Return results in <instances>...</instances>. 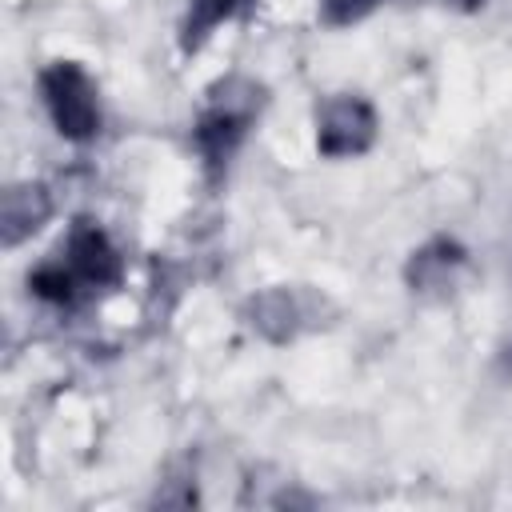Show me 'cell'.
Segmentation results:
<instances>
[{
    "label": "cell",
    "instance_id": "9",
    "mask_svg": "<svg viewBox=\"0 0 512 512\" xmlns=\"http://www.w3.org/2000/svg\"><path fill=\"white\" fill-rule=\"evenodd\" d=\"M252 0H192L188 20H184V48L200 44L220 20H232L240 8H248Z\"/></svg>",
    "mask_w": 512,
    "mask_h": 512
},
{
    "label": "cell",
    "instance_id": "11",
    "mask_svg": "<svg viewBox=\"0 0 512 512\" xmlns=\"http://www.w3.org/2000/svg\"><path fill=\"white\" fill-rule=\"evenodd\" d=\"M448 4H452V8H464V12H476L484 0H448Z\"/></svg>",
    "mask_w": 512,
    "mask_h": 512
},
{
    "label": "cell",
    "instance_id": "10",
    "mask_svg": "<svg viewBox=\"0 0 512 512\" xmlns=\"http://www.w3.org/2000/svg\"><path fill=\"white\" fill-rule=\"evenodd\" d=\"M376 4H380V0H320V16H324V24L340 28V24H356V20H364Z\"/></svg>",
    "mask_w": 512,
    "mask_h": 512
},
{
    "label": "cell",
    "instance_id": "1",
    "mask_svg": "<svg viewBox=\"0 0 512 512\" xmlns=\"http://www.w3.org/2000/svg\"><path fill=\"white\" fill-rule=\"evenodd\" d=\"M260 104H264V88L244 76H228L224 84H216L208 92V108L200 112V120L192 128V140L204 156L208 176H220L228 168V160L244 144L252 120L260 116Z\"/></svg>",
    "mask_w": 512,
    "mask_h": 512
},
{
    "label": "cell",
    "instance_id": "3",
    "mask_svg": "<svg viewBox=\"0 0 512 512\" xmlns=\"http://www.w3.org/2000/svg\"><path fill=\"white\" fill-rule=\"evenodd\" d=\"M376 140V112L364 96H328L316 108V148L320 156H360Z\"/></svg>",
    "mask_w": 512,
    "mask_h": 512
},
{
    "label": "cell",
    "instance_id": "8",
    "mask_svg": "<svg viewBox=\"0 0 512 512\" xmlns=\"http://www.w3.org/2000/svg\"><path fill=\"white\" fill-rule=\"evenodd\" d=\"M28 288H32V296H40V300H48V304H60V308L76 304L80 292H84L80 280H76V272H72L64 260L40 264V268L28 276Z\"/></svg>",
    "mask_w": 512,
    "mask_h": 512
},
{
    "label": "cell",
    "instance_id": "4",
    "mask_svg": "<svg viewBox=\"0 0 512 512\" xmlns=\"http://www.w3.org/2000/svg\"><path fill=\"white\" fill-rule=\"evenodd\" d=\"M64 264L76 272L80 288H116L120 276H124V260L120 252L112 248V240L104 236V228H96L92 220H80L72 232H68V244H64Z\"/></svg>",
    "mask_w": 512,
    "mask_h": 512
},
{
    "label": "cell",
    "instance_id": "5",
    "mask_svg": "<svg viewBox=\"0 0 512 512\" xmlns=\"http://www.w3.org/2000/svg\"><path fill=\"white\" fill-rule=\"evenodd\" d=\"M52 212V196L40 184H16L4 192L0 208V228H4V248H16L24 236H32Z\"/></svg>",
    "mask_w": 512,
    "mask_h": 512
},
{
    "label": "cell",
    "instance_id": "6",
    "mask_svg": "<svg viewBox=\"0 0 512 512\" xmlns=\"http://www.w3.org/2000/svg\"><path fill=\"white\" fill-rule=\"evenodd\" d=\"M460 264H464V248L456 240L440 236V240L424 244L420 252H412L404 276H408L412 292H436V288H448L452 284V276H456Z\"/></svg>",
    "mask_w": 512,
    "mask_h": 512
},
{
    "label": "cell",
    "instance_id": "2",
    "mask_svg": "<svg viewBox=\"0 0 512 512\" xmlns=\"http://www.w3.org/2000/svg\"><path fill=\"white\" fill-rule=\"evenodd\" d=\"M40 92L48 104V116L56 124V132L72 144H84L100 132V100H96V84L92 76L72 64V60H56L40 72Z\"/></svg>",
    "mask_w": 512,
    "mask_h": 512
},
{
    "label": "cell",
    "instance_id": "7",
    "mask_svg": "<svg viewBox=\"0 0 512 512\" xmlns=\"http://www.w3.org/2000/svg\"><path fill=\"white\" fill-rule=\"evenodd\" d=\"M296 304L288 296V288H276V292H264L260 300H252V328L264 332L268 340H288L296 332Z\"/></svg>",
    "mask_w": 512,
    "mask_h": 512
}]
</instances>
